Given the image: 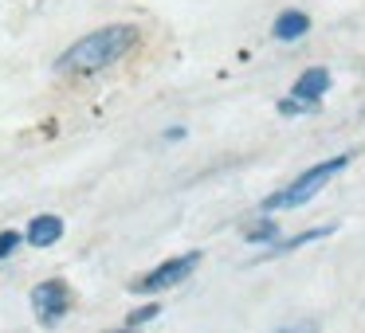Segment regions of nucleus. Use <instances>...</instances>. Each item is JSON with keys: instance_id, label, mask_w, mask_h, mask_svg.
<instances>
[{"instance_id": "nucleus-1", "label": "nucleus", "mask_w": 365, "mask_h": 333, "mask_svg": "<svg viewBox=\"0 0 365 333\" xmlns=\"http://www.w3.org/2000/svg\"><path fill=\"white\" fill-rule=\"evenodd\" d=\"M142 40L138 24H106L98 32H87L83 40H75L63 56L56 59L59 75H98L106 67H114L118 59H126Z\"/></svg>"}, {"instance_id": "nucleus-2", "label": "nucleus", "mask_w": 365, "mask_h": 333, "mask_svg": "<svg viewBox=\"0 0 365 333\" xmlns=\"http://www.w3.org/2000/svg\"><path fill=\"white\" fill-rule=\"evenodd\" d=\"M349 161H354V153H338V157H326V161H318V165L302 169V173L294 176L291 184H287V189L271 192V196L263 200L259 212H263V216H275V212H291V208H302L310 196H318V192H322L338 173H346Z\"/></svg>"}, {"instance_id": "nucleus-3", "label": "nucleus", "mask_w": 365, "mask_h": 333, "mask_svg": "<svg viewBox=\"0 0 365 333\" xmlns=\"http://www.w3.org/2000/svg\"><path fill=\"white\" fill-rule=\"evenodd\" d=\"M200 259H205V251H185V255H173V259L158 263L153 270H145L142 278H134V282H130V290L142 294V298H153V294L177 290V286H181L185 278H189L192 270L200 267Z\"/></svg>"}, {"instance_id": "nucleus-4", "label": "nucleus", "mask_w": 365, "mask_h": 333, "mask_svg": "<svg viewBox=\"0 0 365 333\" xmlns=\"http://www.w3.org/2000/svg\"><path fill=\"white\" fill-rule=\"evenodd\" d=\"M75 306V290L63 282V278H43V282L32 286V314L40 325H59Z\"/></svg>"}, {"instance_id": "nucleus-5", "label": "nucleus", "mask_w": 365, "mask_h": 333, "mask_svg": "<svg viewBox=\"0 0 365 333\" xmlns=\"http://www.w3.org/2000/svg\"><path fill=\"white\" fill-rule=\"evenodd\" d=\"M63 231H67L63 216L43 212V216H32V223L24 228V243H28V247H40V251H48V247H56L59 239H63Z\"/></svg>"}, {"instance_id": "nucleus-6", "label": "nucleus", "mask_w": 365, "mask_h": 333, "mask_svg": "<svg viewBox=\"0 0 365 333\" xmlns=\"http://www.w3.org/2000/svg\"><path fill=\"white\" fill-rule=\"evenodd\" d=\"M310 12H302V9H283L275 20H271V40H279V43H294V40H302V36L310 32Z\"/></svg>"}, {"instance_id": "nucleus-7", "label": "nucleus", "mask_w": 365, "mask_h": 333, "mask_svg": "<svg viewBox=\"0 0 365 333\" xmlns=\"http://www.w3.org/2000/svg\"><path fill=\"white\" fill-rule=\"evenodd\" d=\"M330 87H334V75L326 71V67H307V71H302L299 79H294L291 95H294V98H302V102H322Z\"/></svg>"}, {"instance_id": "nucleus-8", "label": "nucleus", "mask_w": 365, "mask_h": 333, "mask_svg": "<svg viewBox=\"0 0 365 333\" xmlns=\"http://www.w3.org/2000/svg\"><path fill=\"white\" fill-rule=\"evenodd\" d=\"M338 231V223H318V228H307V231H294V236H283L275 247H271L267 255H287V251H299V247H307V243H318V239H326V236H334Z\"/></svg>"}, {"instance_id": "nucleus-9", "label": "nucleus", "mask_w": 365, "mask_h": 333, "mask_svg": "<svg viewBox=\"0 0 365 333\" xmlns=\"http://www.w3.org/2000/svg\"><path fill=\"white\" fill-rule=\"evenodd\" d=\"M279 223H275V216H263V220H255L252 228H244V243H255V247H275L279 243Z\"/></svg>"}, {"instance_id": "nucleus-10", "label": "nucleus", "mask_w": 365, "mask_h": 333, "mask_svg": "<svg viewBox=\"0 0 365 333\" xmlns=\"http://www.w3.org/2000/svg\"><path fill=\"white\" fill-rule=\"evenodd\" d=\"M279 114H283V118H299V114H318V102H302V98L287 95V98H279Z\"/></svg>"}, {"instance_id": "nucleus-11", "label": "nucleus", "mask_w": 365, "mask_h": 333, "mask_svg": "<svg viewBox=\"0 0 365 333\" xmlns=\"http://www.w3.org/2000/svg\"><path fill=\"white\" fill-rule=\"evenodd\" d=\"M158 314H161L158 302H145V306H138V310H134V314H126V322H122V325H126V329H142V325H145V322H153Z\"/></svg>"}, {"instance_id": "nucleus-12", "label": "nucleus", "mask_w": 365, "mask_h": 333, "mask_svg": "<svg viewBox=\"0 0 365 333\" xmlns=\"http://www.w3.org/2000/svg\"><path fill=\"white\" fill-rule=\"evenodd\" d=\"M24 243V236H20L16 228H9V231H0V259H12V251Z\"/></svg>"}, {"instance_id": "nucleus-13", "label": "nucleus", "mask_w": 365, "mask_h": 333, "mask_svg": "<svg viewBox=\"0 0 365 333\" xmlns=\"http://www.w3.org/2000/svg\"><path fill=\"white\" fill-rule=\"evenodd\" d=\"M275 333H318V322H291V325H279Z\"/></svg>"}, {"instance_id": "nucleus-14", "label": "nucleus", "mask_w": 365, "mask_h": 333, "mask_svg": "<svg viewBox=\"0 0 365 333\" xmlns=\"http://www.w3.org/2000/svg\"><path fill=\"white\" fill-rule=\"evenodd\" d=\"M110 333H138V329H126V325H122V329H110Z\"/></svg>"}]
</instances>
